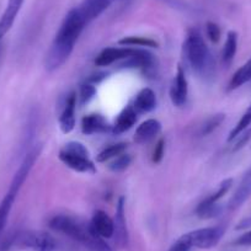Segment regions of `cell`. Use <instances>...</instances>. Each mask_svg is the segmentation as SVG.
Wrapping results in <instances>:
<instances>
[{"label":"cell","instance_id":"6da1fadb","mask_svg":"<svg viewBox=\"0 0 251 251\" xmlns=\"http://www.w3.org/2000/svg\"><path fill=\"white\" fill-rule=\"evenodd\" d=\"M85 25L78 8L72 9L67 14L46 55L45 67L48 72L57 71L68 60Z\"/></svg>","mask_w":251,"mask_h":251},{"label":"cell","instance_id":"7a4b0ae2","mask_svg":"<svg viewBox=\"0 0 251 251\" xmlns=\"http://www.w3.org/2000/svg\"><path fill=\"white\" fill-rule=\"evenodd\" d=\"M48 226L54 231L64 234L73 240L83 244L91 251H111L110 246L103 241V239L93 233L90 224L86 226L74 217L58 214L50 219Z\"/></svg>","mask_w":251,"mask_h":251},{"label":"cell","instance_id":"3957f363","mask_svg":"<svg viewBox=\"0 0 251 251\" xmlns=\"http://www.w3.org/2000/svg\"><path fill=\"white\" fill-rule=\"evenodd\" d=\"M183 55L195 73L209 76L214 71V60L202 33L197 28L188 30L183 42Z\"/></svg>","mask_w":251,"mask_h":251},{"label":"cell","instance_id":"277c9868","mask_svg":"<svg viewBox=\"0 0 251 251\" xmlns=\"http://www.w3.org/2000/svg\"><path fill=\"white\" fill-rule=\"evenodd\" d=\"M59 160L72 170L81 174H95L96 168L88 148L80 142H68L59 151Z\"/></svg>","mask_w":251,"mask_h":251},{"label":"cell","instance_id":"5b68a950","mask_svg":"<svg viewBox=\"0 0 251 251\" xmlns=\"http://www.w3.org/2000/svg\"><path fill=\"white\" fill-rule=\"evenodd\" d=\"M15 245L30 251H55L57 241L46 231H25L16 238Z\"/></svg>","mask_w":251,"mask_h":251},{"label":"cell","instance_id":"8992f818","mask_svg":"<svg viewBox=\"0 0 251 251\" xmlns=\"http://www.w3.org/2000/svg\"><path fill=\"white\" fill-rule=\"evenodd\" d=\"M223 234L224 228L222 226H208L183 234L182 238L191 248L212 249L221 241Z\"/></svg>","mask_w":251,"mask_h":251},{"label":"cell","instance_id":"52a82bcc","mask_svg":"<svg viewBox=\"0 0 251 251\" xmlns=\"http://www.w3.org/2000/svg\"><path fill=\"white\" fill-rule=\"evenodd\" d=\"M231 185H233V178H226L223 182L219 185L218 190H217L214 194H212L211 196L207 197L204 201H202L201 203L199 204L196 209V213L200 218L202 219H209L214 218V217L218 216L221 213V208L217 204V202L226 194V192L230 190Z\"/></svg>","mask_w":251,"mask_h":251},{"label":"cell","instance_id":"ba28073f","mask_svg":"<svg viewBox=\"0 0 251 251\" xmlns=\"http://www.w3.org/2000/svg\"><path fill=\"white\" fill-rule=\"evenodd\" d=\"M187 95H188V84L187 79H186L185 71L182 69V67H177V72L175 74V78H174L173 84H171L170 88V99L171 102L174 103V106L176 107H182L185 106L186 101H187Z\"/></svg>","mask_w":251,"mask_h":251},{"label":"cell","instance_id":"9c48e42d","mask_svg":"<svg viewBox=\"0 0 251 251\" xmlns=\"http://www.w3.org/2000/svg\"><path fill=\"white\" fill-rule=\"evenodd\" d=\"M138 50L129 47H108L105 48L99 53V55L95 59V64L98 67H107L113 64V63H118L121 60L126 59V58L131 57Z\"/></svg>","mask_w":251,"mask_h":251},{"label":"cell","instance_id":"30bf717a","mask_svg":"<svg viewBox=\"0 0 251 251\" xmlns=\"http://www.w3.org/2000/svg\"><path fill=\"white\" fill-rule=\"evenodd\" d=\"M113 236L121 248H126L128 245V230H127V224H126V211H125V197H120L116 208V216L113 219Z\"/></svg>","mask_w":251,"mask_h":251},{"label":"cell","instance_id":"8fae6325","mask_svg":"<svg viewBox=\"0 0 251 251\" xmlns=\"http://www.w3.org/2000/svg\"><path fill=\"white\" fill-rule=\"evenodd\" d=\"M90 228L94 234L102 239H110L113 236L115 226H113V219L110 218L105 211H96L94 213L90 222Z\"/></svg>","mask_w":251,"mask_h":251},{"label":"cell","instance_id":"7c38bea8","mask_svg":"<svg viewBox=\"0 0 251 251\" xmlns=\"http://www.w3.org/2000/svg\"><path fill=\"white\" fill-rule=\"evenodd\" d=\"M25 0H8L6 8L0 18V41L10 31L20 13Z\"/></svg>","mask_w":251,"mask_h":251},{"label":"cell","instance_id":"4fadbf2b","mask_svg":"<svg viewBox=\"0 0 251 251\" xmlns=\"http://www.w3.org/2000/svg\"><path fill=\"white\" fill-rule=\"evenodd\" d=\"M76 94L72 93L67 99V102L59 117V128L63 133H71L75 127Z\"/></svg>","mask_w":251,"mask_h":251},{"label":"cell","instance_id":"5bb4252c","mask_svg":"<svg viewBox=\"0 0 251 251\" xmlns=\"http://www.w3.org/2000/svg\"><path fill=\"white\" fill-rule=\"evenodd\" d=\"M112 3L113 0H83V3L78 6V9L85 23L89 24L94 19L100 16Z\"/></svg>","mask_w":251,"mask_h":251},{"label":"cell","instance_id":"9a60e30c","mask_svg":"<svg viewBox=\"0 0 251 251\" xmlns=\"http://www.w3.org/2000/svg\"><path fill=\"white\" fill-rule=\"evenodd\" d=\"M81 131H83L84 134H88V136L95 133H106L108 131H112V126L108 125L105 117L93 113V115H88L83 118V121H81Z\"/></svg>","mask_w":251,"mask_h":251},{"label":"cell","instance_id":"2e32d148","mask_svg":"<svg viewBox=\"0 0 251 251\" xmlns=\"http://www.w3.org/2000/svg\"><path fill=\"white\" fill-rule=\"evenodd\" d=\"M161 131V123L155 118H149L138 126L134 134V141L138 144H144L155 138Z\"/></svg>","mask_w":251,"mask_h":251},{"label":"cell","instance_id":"e0dca14e","mask_svg":"<svg viewBox=\"0 0 251 251\" xmlns=\"http://www.w3.org/2000/svg\"><path fill=\"white\" fill-rule=\"evenodd\" d=\"M133 107L137 113H149L156 107V95L151 89L146 88L137 94Z\"/></svg>","mask_w":251,"mask_h":251},{"label":"cell","instance_id":"ac0fdd59","mask_svg":"<svg viewBox=\"0 0 251 251\" xmlns=\"http://www.w3.org/2000/svg\"><path fill=\"white\" fill-rule=\"evenodd\" d=\"M137 115H138V113L136 112L133 106H127V107L118 115L115 125L112 126L113 133L120 134L131 129L134 126V123L137 122Z\"/></svg>","mask_w":251,"mask_h":251},{"label":"cell","instance_id":"d6986e66","mask_svg":"<svg viewBox=\"0 0 251 251\" xmlns=\"http://www.w3.org/2000/svg\"><path fill=\"white\" fill-rule=\"evenodd\" d=\"M251 195V173L246 174L245 177L243 178L241 183L239 185V187L236 188L235 194L233 195V197L230 199L228 203V208L230 211L234 209H238L246 200L250 197Z\"/></svg>","mask_w":251,"mask_h":251},{"label":"cell","instance_id":"ffe728a7","mask_svg":"<svg viewBox=\"0 0 251 251\" xmlns=\"http://www.w3.org/2000/svg\"><path fill=\"white\" fill-rule=\"evenodd\" d=\"M236 50H238V33L235 31H229L222 52V60L226 66H230L236 54Z\"/></svg>","mask_w":251,"mask_h":251},{"label":"cell","instance_id":"44dd1931","mask_svg":"<svg viewBox=\"0 0 251 251\" xmlns=\"http://www.w3.org/2000/svg\"><path fill=\"white\" fill-rule=\"evenodd\" d=\"M251 80V58L248 62L244 64L243 67L238 69L231 76V80L229 83V90H235V89L240 88L244 84Z\"/></svg>","mask_w":251,"mask_h":251},{"label":"cell","instance_id":"7402d4cb","mask_svg":"<svg viewBox=\"0 0 251 251\" xmlns=\"http://www.w3.org/2000/svg\"><path fill=\"white\" fill-rule=\"evenodd\" d=\"M126 151H127V143L112 144V146L107 147V148H105L103 151H101L100 153L98 154V156H96V160H98L99 163H106V161L112 160L116 156L123 154Z\"/></svg>","mask_w":251,"mask_h":251},{"label":"cell","instance_id":"603a6c76","mask_svg":"<svg viewBox=\"0 0 251 251\" xmlns=\"http://www.w3.org/2000/svg\"><path fill=\"white\" fill-rule=\"evenodd\" d=\"M226 120V115L224 113H217V115L211 116L209 118H207L204 121L203 125L201 126V131H200V134L201 136H208L212 132L216 131L219 126L224 122Z\"/></svg>","mask_w":251,"mask_h":251},{"label":"cell","instance_id":"cb8c5ba5","mask_svg":"<svg viewBox=\"0 0 251 251\" xmlns=\"http://www.w3.org/2000/svg\"><path fill=\"white\" fill-rule=\"evenodd\" d=\"M249 126H251V105L249 106V108L245 111V113L241 116V118L239 120V122L236 123L235 127L230 131V133H229V137H228V142H233L234 138L238 137L244 129L248 128Z\"/></svg>","mask_w":251,"mask_h":251},{"label":"cell","instance_id":"d4e9b609","mask_svg":"<svg viewBox=\"0 0 251 251\" xmlns=\"http://www.w3.org/2000/svg\"><path fill=\"white\" fill-rule=\"evenodd\" d=\"M120 45L122 46H136V47H158V42L146 37H136V36H129L125 37L120 41Z\"/></svg>","mask_w":251,"mask_h":251},{"label":"cell","instance_id":"484cf974","mask_svg":"<svg viewBox=\"0 0 251 251\" xmlns=\"http://www.w3.org/2000/svg\"><path fill=\"white\" fill-rule=\"evenodd\" d=\"M132 163V158L128 154H121V155L116 156L115 159H112V161L110 163L108 168H110L111 171L113 173H121V171L126 170L128 168Z\"/></svg>","mask_w":251,"mask_h":251},{"label":"cell","instance_id":"4316f807","mask_svg":"<svg viewBox=\"0 0 251 251\" xmlns=\"http://www.w3.org/2000/svg\"><path fill=\"white\" fill-rule=\"evenodd\" d=\"M234 141H235V143H234L233 149H231V151H239L240 149H243L244 147L249 143V141H251V126H249L248 128L244 129L238 137H235Z\"/></svg>","mask_w":251,"mask_h":251},{"label":"cell","instance_id":"83f0119b","mask_svg":"<svg viewBox=\"0 0 251 251\" xmlns=\"http://www.w3.org/2000/svg\"><path fill=\"white\" fill-rule=\"evenodd\" d=\"M206 33L207 37H208L213 43H217L221 40V28H219V26L217 25V24L207 23Z\"/></svg>","mask_w":251,"mask_h":251},{"label":"cell","instance_id":"f1b7e54d","mask_svg":"<svg viewBox=\"0 0 251 251\" xmlns=\"http://www.w3.org/2000/svg\"><path fill=\"white\" fill-rule=\"evenodd\" d=\"M96 94L95 86L90 85V84H85V85L81 86L80 89V100L81 103H88L89 101L93 100V98Z\"/></svg>","mask_w":251,"mask_h":251},{"label":"cell","instance_id":"f546056e","mask_svg":"<svg viewBox=\"0 0 251 251\" xmlns=\"http://www.w3.org/2000/svg\"><path fill=\"white\" fill-rule=\"evenodd\" d=\"M191 249L192 248L188 245L187 241H186L185 239L181 236V238H178L177 240H176L175 243L173 244V246H171L170 250H169V251H190Z\"/></svg>","mask_w":251,"mask_h":251},{"label":"cell","instance_id":"4dcf8cb0","mask_svg":"<svg viewBox=\"0 0 251 251\" xmlns=\"http://www.w3.org/2000/svg\"><path fill=\"white\" fill-rule=\"evenodd\" d=\"M164 151H165V142H164V139H160V141H159V143L156 144L155 151H154V153H153L154 163H159V161L163 159Z\"/></svg>","mask_w":251,"mask_h":251},{"label":"cell","instance_id":"1f68e13d","mask_svg":"<svg viewBox=\"0 0 251 251\" xmlns=\"http://www.w3.org/2000/svg\"><path fill=\"white\" fill-rule=\"evenodd\" d=\"M234 244L239 246H251V230L246 231L243 235L239 236V238L234 241Z\"/></svg>","mask_w":251,"mask_h":251},{"label":"cell","instance_id":"d6a6232c","mask_svg":"<svg viewBox=\"0 0 251 251\" xmlns=\"http://www.w3.org/2000/svg\"><path fill=\"white\" fill-rule=\"evenodd\" d=\"M250 226H251V216L248 217V218L243 219V221L235 226V229L236 230H243V229H248L250 228Z\"/></svg>","mask_w":251,"mask_h":251}]
</instances>
